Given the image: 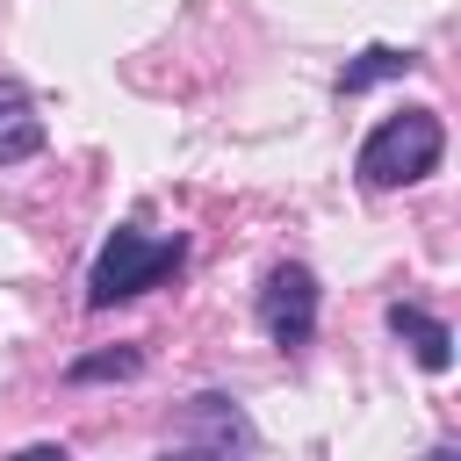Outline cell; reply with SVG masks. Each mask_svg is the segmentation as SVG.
<instances>
[{"label": "cell", "instance_id": "cell-5", "mask_svg": "<svg viewBox=\"0 0 461 461\" xmlns=\"http://www.w3.org/2000/svg\"><path fill=\"white\" fill-rule=\"evenodd\" d=\"M382 324H389V339L411 346V360H418L425 375H447V367H454V331H447V317H432L425 303H403V295H396V303L382 310Z\"/></svg>", "mask_w": 461, "mask_h": 461}, {"label": "cell", "instance_id": "cell-7", "mask_svg": "<svg viewBox=\"0 0 461 461\" xmlns=\"http://www.w3.org/2000/svg\"><path fill=\"white\" fill-rule=\"evenodd\" d=\"M411 65H418V50H396V43H367V50H360V58H353V65H346L331 86L353 101V94H367V86H382V79H403Z\"/></svg>", "mask_w": 461, "mask_h": 461}, {"label": "cell", "instance_id": "cell-1", "mask_svg": "<svg viewBox=\"0 0 461 461\" xmlns=\"http://www.w3.org/2000/svg\"><path fill=\"white\" fill-rule=\"evenodd\" d=\"M187 267V238L180 230H144V223H115L86 267V310H115L137 303L144 288H158L166 274Z\"/></svg>", "mask_w": 461, "mask_h": 461}, {"label": "cell", "instance_id": "cell-8", "mask_svg": "<svg viewBox=\"0 0 461 461\" xmlns=\"http://www.w3.org/2000/svg\"><path fill=\"white\" fill-rule=\"evenodd\" d=\"M130 375H144V346H101V353L65 360V382L72 389H86V382H130Z\"/></svg>", "mask_w": 461, "mask_h": 461}, {"label": "cell", "instance_id": "cell-2", "mask_svg": "<svg viewBox=\"0 0 461 461\" xmlns=\"http://www.w3.org/2000/svg\"><path fill=\"white\" fill-rule=\"evenodd\" d=\"M439 158H447V122H439V108H396V115H382V122L360 137L353 173H360V187L389 194V187L432 180Z\"/></svg>", "mask_w": 461, "mask_h": 461}, {"label": "cell", "instance_id": "cell-6", "mask_svg": "<svg viewBox=\"0 0 461 461\" xmlns=\"http://www.w3.org/2000/svg\"><path fill=\"white\" fill-rule=\"evenodd\" d=\"M43 151V115L22 79H0V166H22Z\"/></svg>", "mask_w": 461, "mask_h": 461}, {"label": "cell", "instance_id": "cell-4", "mask_svg": "<svg viewBox=\"0 0 461 461\" xmlns=\"http://www.w3.org/2000/svg\"><path fill=\"white\" fill-rule=\"evenodd\" d=\"M259 432H252V418L238 411V396H223V389H202V396H187V411L173 418V447H209V454H245Z\"/></svg>", "mask_w": 461, "mask_h": 461}, {"label": "cell", "instance_id": "cell-3", "mask_svg": "<svg viewBox=\"0 0 461 461\" xmlns=\"http://www.w3.org/2000/svg\"><path fill=\"white\" fill-rule=\"evenodd\" d=\"M259 331L281 346V353H303L310 339H317V310H324V288H317V274L303 267V259H281V267H267V281H259Z\"/></svg>", "mask_w": 461, "mask_h": 461}]
</instances>
